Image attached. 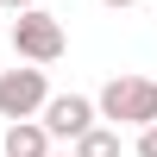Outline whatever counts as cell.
Here are the masks:
<instances>
[{"label":"cell","instance_id":"obj_1","mask_svg":"<svg viewBox=\"0 0 157 157\" xmlns=\"http://www.w3.org/2000/svg\"><path fill=\"white\" fill-rule=\"evenodd\" d=\"M94 113L107 126H145V120H157V82L151 75H113L94 94Z\"/></svg>","mask_w":157,"mask_h":157},{"label":"cell","instance_id":"obj_2","mask_svg":"<svg viewBox=\"0 0 157 157\" xmlns=\"http://www.w3.org/2000/svg\"><path fill=\"white\" fill-rule=\"evenodd\" d=\"M13 57L19 63H57L63 50H69V38H63V19L57 13H44V6H25V13H13Z\"/></svg>","mask_w":157,"mask_h":157},{"label":"cell","instance_id":"obj_3","mask_svg":"<svg viewBox=\"0 0 157 157\" xmlns=\"http://www.w3.org/2000/svg\"><path fill=\"white\" fill-rule=\"evenodd\" d=\"M50 82H44V63H25V69H0V120H32L44 107Z\"/></svg>","mask_w":157,"mask_h":157},{"label":"cell","instance_id":"obj_4","mask_svg":"<svg viewBox=\"0 0 157 157\" xmlns=\"http://www.w3.org/2000/svg\"><path fill=\"white\" fill-rule=\"evenodd\" d=\"M94 120H101V113H94V101H88V94H44V107H38V126L50 132V145H57V138L69 145V138L88 132Z\"/></svg>","mask_w":157,"mask_h":157},{"label":"cell","instance_id":"obj_5","mask_svg":"<svg viewBox=\"0 0 157 157\" xmlns=\"http://www.w3.org/2000/svg\"><path fill=\"white\" fill-rule=\"evenodd\" d=\"M44 151H50V132L38 126V113L32 120H13L6 138H0V157H44Z\"/></svg>","mask_w":157,"mask_h":157},{"label":"cell","instance_id":"obj_6","mask_svg":"<svg viewBox=\"0 0 157 157\" xmlns=\"http://www.w3.org/2000/svg\"><path fill=\"white\" fill-rule=\"evenodd\" d=\"M69 151H75V157H126L120 126H107V120H94L88 132H75V138H69Z\"/></svg>","mask_w":157,"mask_h":157},{"label":"cell","instance_id":"obj_7","mask_svg":"<svg viewBox=\"0 0 157 157\" xmlns=\"http://www.w3.org/2000/svg\"><path fill=\"white\" fill-rule=\"evenodd\" d=\"M138 157H157V120H145V126H138V145H132Z\"/></svg>","mask_w":157,"mask_h":157},{"label":"cell","instance_id":"obj_8","mask_svg":"<svg viewBox=\"0 0 157 157\" xmlns=\"http://www.w3.org/2000/svg\"><path fill=\"white\" fill-rule=\"evenodd\" d=\"M0 6H6V13H25V6H38V0H0Z\"/></svg>","mask_w":157,"mask_h":157},{"label":"cell","instance_id":"obj_9","mask_svg":"<svg viewBox=\"0 0 157 157\" xmlns=\"http://www.w3.org/2000/svg\"><path fill=\"white\" fill-rule=\"evenodd\" d=\"M101 6H113V13H126V6H138V0H101Z\"/></svg>","mask_w":157,"mask_h":157},{"label":"cell","instance_id":"obj_10","mask_svg":"<svg viewBox=\"0 0 157 157\" xmlns=\"http://www.w3.org/2000/svg\"><path fill=\"white\" fill-rule=\"evenodd\" d=\"M44 157H75V151H44Z\"/></svg>","mask_w":157,"mask_h":157}]
</instances>
